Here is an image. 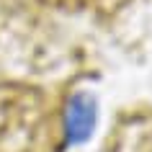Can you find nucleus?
<instances>
[{"label":"nucleus","instance_id":"1","mask_svg":"<svg viewBox=\"0 0 152 152\" xmlns=\"http://www.w3.org/2000/svg\"><path fill=\"white\" fill-rule=\"evenodd\" d=\"M93 126H96V101L88 93H75L67 103V111H64L67 142L72 144L85 142L93 134Z\"/></svg>","mask_w":152,"mask_h":152}]
</instances>
